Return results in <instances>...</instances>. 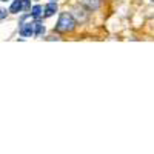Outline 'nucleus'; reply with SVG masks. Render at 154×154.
Instances as JSON below:
<instances>
[{
    "label": "nucleus",
    "mask_w": 154,
    "mask_h": 154,
    "mask_svg": "<svg viewBox=\"0 0 154 154\" xmlns=\"http://www.w3.org/2000/svg\"><path fill=\"white\" fill-rule=\"evenodd\" d=\"M74 28H75V20L72 19V16L69 12H62L59 17V22L56 25V29L60 32H69Z\"/></svg>",
    "instance_id": "obj_1"
},
{
    "label": "nucleus",
    "mask_w": 154,
    "mask_h": 154,
    "mask_svg": "<svg viewBox=\"0 0 154 154\" xmlns=\"http://www.w3.org/2000/svg\"><path fill=\"white\" fill-rule=\"evenodd\" d=\"M26 19L23 17V20H22V23H20V35H23V37H31L32 34H35V23H32V22H29V23H26L25 22Z\"/></svg>",
    "instance_id": "obj_2"
},
{
    "label": "nucleus",
    "mask_w": 154,
    "mask_h": 154,
    "mask_svg": "<svg viewBox=\"0 0 154 154\" xmlns=\"http://www.w3.org/2000/svg\"><path fill=\"white\" fill-rule=\"evenodd\" d=\"M82 3H83L88 9L96 11V9H99V6H100V0H82Z\"/></svg>",
    "instance_id": "obj_3"
},
{
    "label": "nucleus",
    "mask_w": 154,
    "mask_h": 154,
    "mask_svg": "<svg viewBox=\"0 0 154 154\" xmlns=\"http://www.w3.org/2000/svg\"><path fill=\"white\" fill-rule=\"evenodd\" d=\"M57 11V3L56 2H49L46 6H45V16L46 17H51Z\"/></svg>",
    "instance_id": "obj_4"
},
{
    "label": "nucleus",
    "mask_w": 154,
    "mask_h": 154,
    "mask_svg": "<svg viewBox=\"0 0 154 154\" xmlns=\"http://www.w3.org/2000/svg\"><path fill=\"white\" fill-rule=\"evenodd\" d=\"M23 9V0H14L11 5V12H14V14H17V12H20Z\"/></svg>",
    "instance_id": "obj_5"
},
{
    "label": "nucleus",
    "mask_w": 154,
    "mask_h": 154,
    "mask_svg": "<svg viewBox=\"0 0 154 154\" xmlns=\"http://www.w3.org/2000/svg\"><path fill=\"white\" fill-rule=\"evenodd\" d=\"M43 11H45V9H43V6H42V5H35V6H32V8H31V16L37 19V17H40V16L43 14Z\"/></svg>",
    "instance_id": "obj_6"
},
{
    "label": "nucleus",
    "mask_w": 154,
    "mask_h": 154,
    "mask_svg": "<svg viewBox=\"0 0 154 154\" xmlns=\"http://www.w3.org/2000/svg\"><path fill=\"white\" fill-rule=\"evenodd\" d=\"M43 32H45V26H43V25L42 23H35V35L40 37Z\"/></svg>",
    "instance_id": "obj_7"
},
{
    "label": "nucleus",
    "mask_w": 154,
    "mask_h": 154,
    "mask_svg": "<svg viewBox=\"0 0 154 154\" xmlns=\"http://www.w3.org/2000/svg\"><path fill=\"white\" fill-rule=\"evenodd\" d=\"M29 8V0H23V9H28Z\"/></svg>",
    "instance_id": "obj_8"
},
{
    "label": "nucleus",
    "mask_w": 154,
    "mask_h": 154,
    "mask_svg": "<svg viewBox=\"0 0 154 154\" xmlns=\"http://www.w3.org/2000/svg\"><path fill=\"white\" fill-rule=\"evenodd\" d=\"M0 12H2V14H0V17H2V19H5V17H6V11H5V9H2Z\"/></svg>",
    "instance_id": "obj_9"
},
{
    "label": "nucleus",
    "mask_w": 154,
    "mask_h": 154,
    "mask_svg": "<svg viewBox=\"0 0 154 154\" xmlns=\"http://www.w3.org/2000/svg\"><path fill=\"white\" fill-rule=\"evenodd\" d=\"M51 2H57V0H51Z\"/></svg>",
    "instance_id": "obj_10"
},
{
    "label": "nucleus",
    "mask_w": 154,
    "mask_h": 154,
    "mask_svg": "<svg viewBox=\"0 0 154 154\" xmlns=\"http://www.w3.org/2000/svg\"><path fill=\"white\" fill-rule=\"evenodd\" d=\"M2 2H6V0H2Z\"/></svg>",
    "instance_id": "obj_11"
},
{
    "label": "nucleus",
    "mask_w": 154,
    "mask_h": 154,
    "mask_svg": "<svg viewBox=\"0 0 154 154\" xmlns=\"http://www.w3.org/2000/svg\"><path fill=\"white\" fill-rule=\"evenodd\" d=\"M152 2H154V0H152Z\"/></svg>",
    "instance_id": "obj_12"
}]
</instances>
